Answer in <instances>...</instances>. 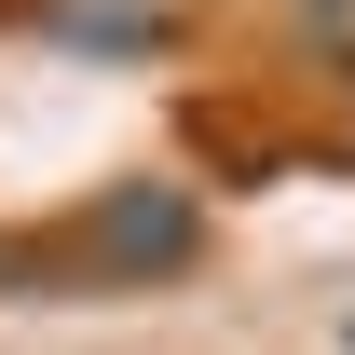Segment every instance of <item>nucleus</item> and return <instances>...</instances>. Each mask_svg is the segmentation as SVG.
<instances>
[{"label": "nucleus", "instance_id": "1", "mask_svg": "<svg viewBox=\"0 0 355 355\" xmlns=\"http://www.w3.org/2000/svg\"><path fill=\"white\" fill-rule=\"evenodd\" d=\"M205 260V205L178 191V178H110L83 219V273L96 287H178V273Z\"/></svg>", "mask_w": 355, "mask_h": 355}, {"label": "nucleus", "instance_id": "2", "mask_svg": "<svg viewBox=\"0 0 355 355\" xmlns=\"http://www.w3.org/2000/svg\"><path fill=\"white\" fill-rule=\"evenodd\" d=\"M69 55H164V0H55Z\"/></svg>", "mask_w": 355, "mask_h": 355}, {"label": "nucleus", "instance_id": "3", "mask_svg": "<svg viewBox=\"0 0 355 355\" xmlns=\"http://www.w3.org/2000/svg\"><path fill=\"white\" fill-rule=\"evenodd\" d=\"M0 287H14V246H0Z\"/></svg>", "mask_w": 355, "mask_h": 355}]
</instances>
